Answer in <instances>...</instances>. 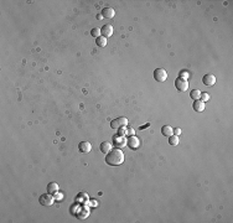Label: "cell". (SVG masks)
I'll return each mask as SVG.
<instances>
[{
    "instance_id": "obj_23",
    "label": "cell",
    "mask_w": 233,
    "mask_h": 223,
    "mask_svg": "<svg viewBox=\"0 0 233 223\" xmlns=\"http://www.w3.org/2000/svg\"><path fill=\"white\" fill-rule=\"evenodd\" d=\"M150 124H146V125H143V127H140V129H144V128H146V127H149Z\"/></svg>"
},
{
    "instance_id": "obj_19",
    "label": "cell",
    "mask_w": 233,
    "mask_h": 223,
    "mask_svg": "<svg viewBox=\"0 0 233 223\" xmlns=\"http://www.w3.org/2000/svg\"><path fill=\"white\" fill-rule=\"evenodd\" d=\"M190 77V73L187 72V71H181V73H180V77L179 78H182V79H187Z\"/></svg>"
},
{
    "instance_id": "obj_7",
    "label": "cell",
    "mask_w": 233,
    "mask_h": 223,
    "mask_svg": "<svg viewBox=\"0 0 233 223\" xmlns=\"http://www.w3.org/2000/svg\"><path fill=\"white\" fill-rule=\"evenodd\" d=\"M127 144H128V146H129L130 149L135 150V149H138V148L140 146V140H139V139H138L136 137L131 135V137H129V139H128Z\"/></svg>"
},
{
    "instance_id": "obj_14",
    "label": "cell",
    "mask_w": 233,
    "mask_h": 223,
    "mask_svg": "<svg viewBox=\"0 0 233 223\" xmlns=\"http://www.w3.org/2000/svg\"><path fill=\"white\" fill-rule=\"evenodd\" d=\"M161 134L164 135V137H171L173 134H174V129L170 127V125H164L163 128H161Z\"/></svg>"
},
{
    "instance_id": "obj_17",
    "label": "cell",
    "mask_w": 233,
    "mask_h": 223,
    "mask_svg": "<svg viewBox=\"0 0 233 223\" xmlns=\"http://www.w3.org/2000/svg\"><path fill=\"white\" fill-rule=\"evenodd\" d=\"M169 144L170 145H173V146H176L177 144H179V138H177V135H171V137H169Z\"/></svg>"
},
{
    "instance_id": "obj_3",
    "label": "cell",
    "mask_w": 233,
    "mask_h": 223,
    "mask_svg": "<svg viewBox=\"0 0 233 223\" xmlns=\"http://www.w3.org/2000/svg\"><path fill=\"white\" fill-rule=\"evenodd\" d=\"M53 197H52V195L51 193H48V192H46V193H44V195H41L40 196V198H39V202L42 204V206H52L53 204Z\"/></svg>"
},
{
    "instance_id": "obj_2",
    "label": "cell",
    "mask_w": 233,
    "mask_h": 223,
    "mask_svg": "<svg viewBox=\"0 0 233 223\" xmlns=\"http://www.w3.org/2000/svg\"><path fill=\"white\" fill-rule=\"evenodd\" d=\"M154 78L156 82H165L168 78V72L164 68H156L154 71Z\"/></svg>"
},
{
    "instance_id": "obj_16",
    "label": "cell",
    "mask_w": 233,
    "mask_h": 223,
    "mask_svg": "<svg viewBox=\"0 0 233 223\" xmlns=\"http://www.w3.org/2000/svg\"><path fill=\"white\" fill-rule=\"evenodd\" d=\"M190 97H191V99L197 100V99H200V97H201V92H200L198 89H193V90H191Z\"/></svg>"
},
{
    "instance_id": "obj_20",
    "label": "cell",
    "mask_w": 233,
    "mask_h": 223,
    "mask_svg": "<svg viewBox=\"0 0 233 223\" xmlns=\"http://www.w3.org/2000/svg\"><path fill=\"white\" fill-rule=\"evenodd\" d=\"M200 98H202L201 100L202 102H207L208 99H210V94H207V93H201V97Z\"/></svg>"
},
{
    "instance_id": "obj_18",
    "label": "cell",
    "mask_w": 233,
    "mask_h": 223,
    "mask_svg": "<svg viewBox=\"0 0 233 223\" xmlns=\"http://www.w3.org/2000/svg\"><path fill=\"white\" fill-rule=\"evenodd\" d=\"M91 35L93 36V37H99L101 36V29H98V27H94V29H92L91 30Z\"/></svg>"
},
{
    "instance_id": "obj_13",
    "label": "cell",
    "mask_w": 233,
    "mask_h": 223,
    "mask_svg": "<svg viewBox=\"0 0 233 223\" xmlns=\"http://www.w3.org/2000/svg\"><path fill=\"white\" fill-rule=\"evenodd\" d=\"M46 190H47V192H48V193L55 195L56 192H58V185H57L56 182H50V183L47 185Z\"/></svg>"
},
{
    "instance_id": "obj_12",
    "label": "cell",
    "mask_w": 233,
    "mask_h": 223,
    "mask_svg": "<svg viewBox=\"0 0 233 223\" xmlns=\"http://www.w3.org/2000/svg\"><path fill=\"white\" fill-rule=\"evenodd\" d=\"M99 150L103 153V154H108L110 150H112V144L109 141H103L99 146Z\"/></svg>"
},
{
    "instance_id": "obj_21",
    "label": "cell",
    "mask_w": 233,
    "mask_h": 223,
    "mask_svg": "<svg viewBox=\"0 0 233 223\" xmlns=\"http://www.w3.org/2000/svg\"><path fill=\"white\" fill-rule=\"evenodd\" d=\"M181 133H182V132H181V129H180V128H176V129H174V134H175V135H180Z\"/></svg>"
},
{
    "instance_id": "obj_11",
    "label": "cell",
    "mask_w": 233,
    "mask_h": 223,
    "mask_svg": "<svg viewBox=\"0 0 233 223\" xmlns=\"http://www.w3.org/2000/svg\"><path fill=\"white\" fill-rule=\"evenodd\" d=\"M114 15H115V11L113 8H104L102 10V16L106 19H113Z\"/></svg>"
},
{
    "instance_id": "obj_4",
    "label": "cell",
    "mask_w": 233,
    "mask_h": 223,
    "mask_svg": "<svg viewBox=\"0 0 233 223\" xmlns=\"http://www.w3.org/2000/svg\"><path fill=\"white\" fill-rule=\"evenodd\" d=\"M175 87L179 92H186L189 89V82L187 79H182V78H177L175 81Z\"/></svg>"
},
{
    "instance_id": "obj_15",
    "label": "cell",
    "mask_w": 233,
    "mask_h": 223,
    "mask_svg": "<svg viewBox=\"0 0 233 223\" xmlns=\"http://www.w3.org/2000/svg\"><path fill=\"white\" fill-rule=\"evenodd\" d=\"M96 42H97V45H98L99 47H106V46H107V39L103 37L102 35L96 39Z\"/></svg>"
},
{
    "instance_id": "obj_6",
    "label": "cell",
    "mask_w": 233,
    "mask_h": 223,
    "mask_svg": "<svg viewBox=\"0 0 233 223\" xmlns=\"http://www.w3.org/2000/svg\"><path fill=\"white\" fill-rule=\"evenodd\" d=\"M113 32H114V30H113V26H112L110 24H106V25L102 26V29H101V35H102L103 37H106V39L110 37V36L113 35Z\"/></svg>"
},
{
    "instance_id": "obj_8",
    "label": "cell",
    "mask_w": 233,
    "mask_h": 223,
    "mask_svg": "<svg viewBox=\"0 0 233 223\" xmlns=\"http://www.w3.org/2000/svg\"><path fill=\"white\" fill-rule=\"evenodd\" d=\"M202 83H203L205 86L211 87V86H213V84L216 83V77H214L213 74H211V73H207V74L203 76V78H202Z\"/></svg>"
},
{
    "instance_id": "obj_1",
    "label": "cell",
    "mask_w": 233,
    "mask_h": 223,
    "mask_svg": "<svg viewBox=\"0 0 233 223\" xmlns=\"http://www.w3.org/2000/svg\"><path fill=\"white\" fill-rule=\"evenodd\" d=\"M124 161V153L120 149L110 150L106 156V162L110 166H118L122 165Z\"/></svg>"
},
{
    "instance_id": "obj_22",
    "label": "cell",
    "mask_w": 233,
    "mask_h": 223,
    "mask_svg": "<svg viewBox=\"0 0 233 223\" xmlns=\"http://www.w3.org/2000/svg\"><path fill=\"white\" fill-rule=\"evenodd\" d=\"M128 133H129L130 135H133V134H134V130H133L131 128H129V129H128Z\"/></svg>"
},
{
    "instance_id": "obj_9",
    "label": "cell",
    "mask_w": 233,
    "mask_h": 223,
    "mask_svg": "<svg viewBox=\"0 0 233 223\" xmlns=\"http://www.w3.org/2000/svg\"><path fill=\"white\" fill-rule=\"evenodd\" d=\"M78 150L82 154H87V153H89L92 150V145H91L89 141H81L78 144Z\"/></svg>"
},
{
    "instance_id": "obj_5",
    "label": "cell",
    "mask_w": 233,
    "mask_h": 223,
    "mask_svg": "<svg viewBox=\"0 0 233 223\" xmlns=\"http://www.w3.org/2000/svg\"><path fill=\"white\" fill-rule=\"evenodd\" d=\"M127 124H128V119L122 117V118H117V119L112 120L110 122V128L112 129H119V128H122V127H124Z\"/></svg>"
},
{
    "instance_id": "obj_10",
    "label": "cell",
    "mask_w": 233,
    "mask_h": 223,
    "mask_svg": "<svg viewBox=\"0 0 233 223\" xmlns=\"http://www.w3.org/2000/svg\"><path fill=\"white\" fill-rule=\"evenodd\" d=\"M192 108H193L196 112H198V113H201V112L205 110L206 104H205V102H202L201 99H197V100H193V103H192Z\"/></svg>"
}]
</instances>
